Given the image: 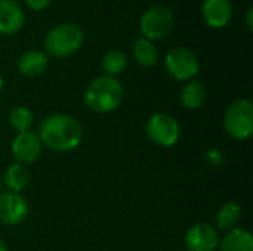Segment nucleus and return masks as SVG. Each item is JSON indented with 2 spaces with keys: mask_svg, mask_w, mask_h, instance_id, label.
<instances>
[{
  "mask_svg": "<svg viewBox=\"0 0 253 251\" xmlns=\"http://www.w3.org/2000/svg\"><path fill=\"white\" fill-rule=\"evenodd\" d=\"M47 65H49L47 55L43 50H36V49L24 52L16 62V68L19 74L27 78L40 77L47 70Z\"/></svg>",
  "mask_w": 253,
  "mask_h": 251,
  "instance_id": "nucleus-13",
  "label": "nucleus"
},
{
  "mask_svg": "<svg viewBox=\"0 0 253 251\" xmlns=\"http://www.w3.org/2000/svg\"><path fill=\"white\" fill-rule=\"evenodd\" d=\"M165 68L168 74L178 81H190L200 71V61L194 50L185 46L170 49L165 56Z\"/></svg>",
  "mask_w": 253,
  "mask_h": 251,
  "instance_id": "nucleus-6",
  "label": "nucleus"
},
{
  "mask_svg": "<svg viewBox=\"0 0 253 251\" xmlns=\"http://www.w3.org/2000/svg\"><path fill=\"white\" fill-rule=\"evenodd\" d=\"M37 135L43 146L55 152H68L80 145L83 127L73 115L50 114L42 120Z\"/></svg>",
  "mask_w": 253,
  "mask_h": 251,
  "instance_id": "nucleus-1",
  "label": "nucleus"
},
{
  "mask_svg": "<svg viewBox=\"0 0 253 251\" xmlns=\"http://www.w3.org/2000/svg\"><path fill=\"white\" fill-rule=\"evenodd\" d=\"M28 216L27 200L21 194L1 192L0 194V222L6 226H16Z\"/></svg>",
  "mask_w": 253,
  "mask_h": 251,
  "instance_id": "nucleus-9",
  "label": "nucleus"
},
{
  "mask_svg": "<svg viewBox=\"0 0 253 251\" xmlns=\"http://www.w3.org/2000/svg\"><path fill=\"white\" fill-rule=\"evenodd\" d=\"M219 240L218 231L209 223H196L185 232V246L190 251H215Z\"/></svg>",
  "mask_w": 253,
  "mask_h": 251,
  "instance_id": "nucleus-10",
  "label": "nucleus"
},
{
  "mask_svg": "<svg viewBox=\"0 0 253 251\" xmlns=\"http://www.w3.org/2000/svg\"><path fill=\"white\" fill-rule=\"evenodd\" d=\"M1 189H3V182H1V176H0V194H1Z\"/></svg>",
  "mask_w": 253,
  "mask_h": 251,
  "instance_id": "nucleus-25",
  "label": "nucleus"
},
{
  "mask_svg": "<svg viewBox=\"0 0 253 251\" xmlns=\"http://www.w3.org/2000/svg\"><path fill=\"white\" fill-rule=\"evenodd\" d=\"M3 86H4V80H3V75L0 74V92L3 90Z\"/></svg>",
  "mask_w": 253,
  "mask_h": 251,
  "instance_id": "nucleus-24",
  "label": "nucleus"
},
{
  "mask_svg": "<svg viewBox=\"0 0 253 251\" xmlns=\"http://www.w3.org/2000/svg\"><path fill=\"white\" fill-rule=\"evenodd\" d=\"M125 98V89L122 83L108 75H99L93 78L84 90V104L89 109L98 114H110L116 111Z\"/></svg>",
  "mask_w": 253,
  "mask_h": 251,
  "instance_id": "nucleus-2",
  "label": "nucleus"
},
{
  "mask_svg": "<svg viewBox=\"0 0 253 251\" xmlns=\"http://www.w3.org/2000/svg\"><path fill=\"white\" fill-rule=\"evenodd\" d=\"M206 87L200 80H190L184 84L181 95H179V101L182 104L184 108L187 109H199L203 107V104L206 102Z\"/></svg>",
  "mask_w": 253,
  "mask_h": 251,
  "instance_id": "nucleus-16",
  "label": "nucleus"
},
{
  "mask_svg": "<svg viewBox=\"0 0 253 251\" xmlns=\"http://www.w3.org/2000/svg\"><path fill=\"white\" fill-rule=\"evenodd\" d=\"M243 217V210L237 203H225L216 213L215 217V229L216 231H231L237 228Z\"/></svg>",
  "mask_w": 253,
  "mask_h": 251,
  "instance_id": "nucleus-17",
  "label": "nucleus"
},
{
  "mask_svg": "<svg viewBox=\"0 0 253 251\" xmlns=\"http://www.w3.org/2000/svg\"><path fill=\"white\" fill-rule=\"evenodd\" d=\"M84 43L83 30L73 24L64 22L50 28L44 37V53L52 58H68L80 50Z\"/></svg>",
  "mask_w": 253,
  "mask_h": 251,
  "instance_id": "nucleus-3",
  "label": "nucleus"
},
{
  "mask_svg": "<svg viewBox=\"0 0 253 251\" xmlns=\"http://www.w3.org/2000/svg\"><path fill=\"white\" fill-rule=\"evenodd\" d=\"M9 124L18 133L28 132L33 126V112L25 107H15L9 114Z\"/></svg>",
  "mask_w": 253,
  "mask_h": 251,
  "instance_id": "nucleus-20",
  "label": "nucleus"
},
{
  "mask_svg": "<svg viewBox=\"0 0 253 251\" xmlns=\"http://www.w3.org/2000/svg\"><path fill=\"white\" fill-rule=\"evenodd\" d=\"M132 52H133L135 61L141 67L151 68L159 62V50H157L156 44L151 40H147L144 37H139L135 40Z\"/></svg>",
  "mask_w": 253,
  "mask_h": 251,
  "instance_id": "nucleus-18",
  "label": "nucleus"
},
{
  "mask_svg": "<svg viewBox=\"0 0 253 251\" xmlns=\"http://www.w3.org/2000/svg\"><path fill=\"white\" fill-rule=\"evenodd\" d=\"M200 12L208 27L219 30L231 22L234 6L231 0H203Z\"/></svg>",
  "mask_w": 253,
  "mask_h": 251,
  "instance_id": "nucleus-11",
  "label": "nucleus"
},
{
  "mask_svg": "<svg viewBox=\"0 0 253 251\" xmlns=\"http://www.w3.org/2000/svg\"><path fill=\"white\" fill-rule=\"evenodd\" d=\"M145 132L148 139L162 148L173 146L181 138L179 123L169 114L157 112L153 114L145 124Z\"/></svg>",
  "mask_w": 253,
  "mask_h": 251,
  "instance_id": "nucleus-7",
  "label": "nucleus"
},
{
  "mask_svg": "<svg viewBox=\"0 0 253 251\" xmlns=\"http://www.w3.org/2000/svg\"><path fill=\"white\" fill-rule=\"evenodd\" d=\"M25 25V12L16 0H0V34L13 36Z\"/></svg>",
  "mask_w": 253,
  "mask_h": 251,
  "instance_id": "nucleus-12",
  "label": "nucleus"
},
{
  "mask_svg": "<svg viewBox=\"0 0 253 251\" xmlns=\"http://www.w3.org/2000/svg\"><path fill=\"white\" fill-rule=\"evenodd\" d=\"M126 68H127V56L125 52L119 49L107 52L101 61V70L104 75H108V77L116 78L117 75L123 74Z\"/></svg>",
  "mask_w": 253,
  "mask_h": 251,
  "instance_id": "nucleus-19",
  "label": "nucleus"
},
{
  "mask_svg": "<svg viewBox=\"0 0 253 251\" xmlns=\"http://www.w3.org/2000/svg\"><path fill=\"white\" fill-rule=\"evenodd\" d=\"M0 251H9V249H7V244H6L3 240H0Z\"/></svg>",
  "mask_w": 253,
  "mask_h": 251,
  "instance_id": "nucleus-23",
  "label": "nucleus"
},
{
  "mask_svg": "<svg viewBox=\"0 0 253 251\" xmlns=\"http://www.w3.org/2000/svg\"><path fill=\"white\" fill-rule=\"evenodd\" d=\"M224 129L236 141H246L252 136L253 102L251 99H237L225 109Z\"/></svg>",
  "mask_w": 253,
  "mask_h": 251,
  "instance_id": "nucleus-4",
  "label": "nucleus"
},
{
  "mask_svg": "<svg viewBox=\"0 0 253 251\" xmlns=\"http://www.w3.org/2000/svg\"><path fill=\"white\" fill-rule=\"evenodd\" d=\"M1 182L7 192L21 194L30 183V170L27 169V166L13 163L4 170Z\"/></svg>",
  "mask_w": 253,
  "mask_h": 251,
  "instance_id": "nucleus-14",
  "label": "nucleus"
},
{
  "mask_svg": "<svg viewBox=\"0 0 253 251\" xmlns=\"http://www.w3.org/2000/svg\"><path fill=\"white\" fill-rule=\"evenodd\" d=\"M221 251H253L252 234L243 228H234L219 240Z\"/></svg>",
  "mask_w": 253,
  "mask_h": 251,
  "instance_id": "nucleus-15",
  "label": "nucleus"
},
{
  "mask_svg": "<svg viewBox=\"0 0 253 251\" xmlns=\"http://www.w3.org/2000/svg\"><path fill=\"white\" fill-rule=\"evenodd\" d=\"M175 25V15L165 4L150 6L139 19V31L147 40H162L168 37Z\"/></svg>",
  "mask_w": 253,
  "mask_h": 251,
  "instance_id": "nucleus-5",
  "label": "nucleus"
},
{
  "mask_svg": "<svg viewBox=\"0 0 253 251\" xmlns=\"http://www.w3.org/2000/svg\"><path fill=\"white\" fill-rule=\"evenodd\" d=\"M43 151V143L37 135V132L28 130L18 133L10 145V154L15 163L22 166H30L36 163Z\"/></svg>",
  "mask_w": 253,
  "mask_h": 251,
  "instance_id": "nucleus-8",
  "label": "nucleus"
},
{
  "mask_svg": "<svg viewBox=\"0 0 253 251\" xmlns=\"http://www.w3.org/2000/svg\"><path fill=\"white\" fill-rule=\"evenodd\" d=\"M245 22H246L248 31H252L253 30V7H249V9H248V12H246V16H245Z\"/></svg>",
  "mask_w": 253,
  "mask_h": 251,
  "instance_id": "nucleus-22",
  "label": "nucleus"
},
{
  "mask_svg": "<svg viewBox=\"0 0 253 251\" xmlns=\"http://www.w3.org/2000/svg\"><path fill=\"white\" fill-rule=\"evenodd\" d=\"M52 0H25V4L28 6V9L34 10V12H42L44 9H47L50 6Z\"/></svg>",
  "mask_w": 253,
  "mask_h": 251,
  "instance_id": "nucleus-21",
  "label": "nucleus"
}]
</instances>
